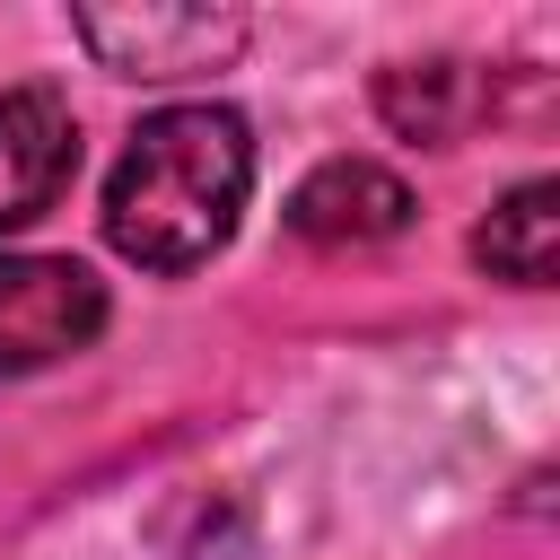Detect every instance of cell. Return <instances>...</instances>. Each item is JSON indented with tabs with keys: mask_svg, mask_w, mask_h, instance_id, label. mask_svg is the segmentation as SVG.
<instances>
[{
	"mask_svg": "<svg viewBox=\"0 0 560 560\" xmlns=\"http://www.w3.org/2000/svg\"><path fill=\"white\" fill-rule=\"evenodd\" d=\"M376 114L402 140H455L472 114H490V79L472 61H402L376 79Z\"/></svg>",
	"mask_w": 560,
	"mask_h": 560,
	"instance_id": "cell-7",
	"label": "cell"
},
{
	"mask_svg": "<svg viewBox=\"0 0 560 560\" xmlns=\"http://www.w3.org/2000/svg\"><path fill=\"white\" fill-rule=\"evenodd\" d=\"M79 175V122L61 88H9L0 96V236L44 219Z\"/></svg>",
	"mask_w": 560,
	"mask_h": 560,
	"instance_id": "cell-4",
	"label": "cell"
},
{
	"mask_svg": "<svg viewBox=\"0 0 560 560\" xmlns=\"http://www.w3.org/2000/svg\"><path fill=\"white\" fill-rule=\"evenodd\" d=\"M472 262H481L490 280L551 289V271H560V184H551V175L516 184V192L472 228Z\"/></svg>",
	"mask_w": 560,
	"mask_h": 560,
	"instance_id": "cell-6",
	"label": "cell"
},
{
	"mask_svg": "<svg viewBox=\"0 0 560 560\" xmlns=\"http://www.w3.org/2000/svg\"><path fill=\"white\" fill-rule=\"evenodd\" d=\"M105 332V280L70 254H0V376L52 368Z\"/></svg>",
	"mask_w": 560,
	"mask_h": 560,
	"instance_id": "cell-3",
	"label": "cell"
},
{
	"mask_svg": "<svg viewBox=\"0 0 560 560\" xmlns=\"http://www.w3.org/2000/svg\"><path fill=\"white\" fill-rule=\"evenodd\" d=\"M254 192V131L228 105H166L149 114L114 175H105V245L140 271H192L210 262Z\"/></svg>",
	"mask_w": 560,
	"mask_h": 560,
	"instance_id": "cell-1",
	"label": "cell"
},
{
	"mask_svg": "<svg viewBox=\"0 0 560 560\" xmlns=\"http://www.w3.org/2000/svg\"><path fill=\"white\" fill-rule=\"evenodd\" d=\"M79 44L122 70V79H184V70H219L245 52L254 18L245 9H201V0H140V9H70Z\"/></svg>",
	"mask_w": 560,
	"mask_h": 560,
	"instance_id": "cell-2",
	"label": "cell"
},
{
	"mask_svg": "<svg viewBox=\"0 0 560 560\" xmlns=\"http://www.w3.org/2000/svg\"><path fill=\"white\" fill-rule=\"evenodd\" d=\"M289 228L306 245H376L411 228V184L376 158H324L298 192H289Z\"/></svg>",
	"mask_w": 560,
	"mask_h": 560,
	"instance_id": "cell-5",
	"label": "cell"
}]
</instances>
